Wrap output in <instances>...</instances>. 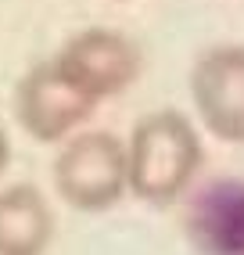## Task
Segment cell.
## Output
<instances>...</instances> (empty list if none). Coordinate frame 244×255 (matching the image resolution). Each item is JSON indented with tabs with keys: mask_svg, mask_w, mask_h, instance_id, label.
<instances>
[{
	"mask_svg": "<svg viewBox=\"0 0 244 255\" xmlns=\"http://www.w3.org/2000/svg\"><path fill=\"white\" fill-rule=\"evenodd\" d=\"M54 187L65 205L79 212H104L129 191L126 144L108 129H79L54 158Z\"/></svg>",
	"mask_w": 244,
	"mask_h": 255,
	"instance_id": "cell-2",
	"label": "cell"
},
{
	"mask_svg": "<svg viewBox=\"0 0 244 255\" xmlns=\"http://www.w3.org/2000/svg\"><path fill=\"white\" fill-rule=\"evenodd\" d=\"M97 112V101H90L58 61H36L14 87V119L18 126L40 144H54L79 133V126Z\"/></svg>",
	"mask_w": 244,
	"mask_h": 255,
	"instance_id": "cell-4",
	"label": "cell"
},
{
	"mask_svg": "<svg viewBox=\"0 0 244 255\" xmlns=\"http://www.w3.org/2000/svg\"><path fill=\"white\" fill-rule=\"evenodd\" d=\"M201 126L226 144H244V43L205 47L190 69Z\"/></svg>",
	"mask_w": 244,
	"mask_h": 255,
	"instance_id": "cell-5",
	"label": "cell"
},
{
	"mask_svg": "<svg viewBox=\"0 0 244 255\" xmlns=\"http://www.w3.org/2000/svg\"><path fill=\"white\" fill-rule=\"evenodd\" d=\"M54 241V209L36 183L0 191V255H47Z\"/></svg>",
	"mask_w": 244,
	"mask_h": 255,
	"instance_id": "cell-7",
	"label": "cell"
},
{
	"mask_svg": "<svg viewBox=\"0 0 244 255\" xmlns=\"http://www.w3.org/2000/svg\"><path fill=\"white\" fill-rule=\"evenodd\" d=\"M187 237L201 255H244V180H208L190 194Z\"/></svg>",
	"mask_w": 244,
	"mask_h": 255,
	"instance_id": "cell-6",
	"label": "cell"
},
{
	"mask_svg": "<svg viewBox=\"0 0 244 255\" xmlns=\"http://www.w3.org/2000/svg\"><path fill=\"white\" fill-rule=\"evenodd\" d=\"M58 69L76 83L90 101H108L126 94L144 72V54L126 32L119 29H83L68 36L65 47L54 54Z\"/></svg>",
	"mask_w": 244,
	"mask_h": 255,
	"instance_id": "cell-3",
	"label": "cell"
},
{
	"mask_svg": "<svg viewBox=\"0 0 244 255\" xmlns=\"http://www.w3.org/2000/svg\"><path fill=\"white\" fill-rule=\"evenodd\" d=\"M7 162H11V140H7L4 126H0V173H4V169H7Z\"/></svg>",
	"mask_w": 244,
	"mask_h": 255,
	"instance_id": "cell-8",
	"label": "cell"
},
{
	"mask_svg": "<svg viewBox=\"0 0 244 255\" xmlns=\"http://www.w3.org/2000/svg\"><path fill=\"white\" fill-rule=\"evenodd\" d=\"M129 194L147 205H172L194 183L205 147L194 123L176 108H158L136 119L126 140Z\"/></svg>",
	"mask_w": 244,
	"mask_h": 255,
	"instance_id": "cell-1",
	"label": "cell"
}]
</instances>
